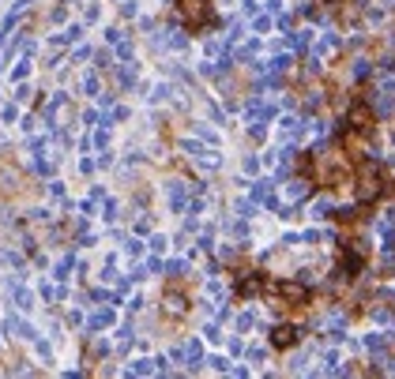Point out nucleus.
<instances>
[{"instance_id":"nucleus-17","label":"nucleus","mask_w":395,"mask_h":379,"mask_svg":"<svg viewBox=\"0 0 395 379\" xmlns=\"http://www.w3.org/2000/svg\"><path fill=\"white\" fill-rule=\"evenodd\" d=\"M95 60H98V68H102V72H105V68H109V64H113V57H109V49H98V57H95Z\"/></svg>"},{"instance_id":"nucleus-22","label":"nucleus","mask_w":395,"mask_h":379,"mask_svg":"<svg viewBox=\"0 0 395 379\" xmlns=\"http://www.w3.org/2000/svg\"><path fill=\"white\" fill-rule=\"evenodd\" d=\"M49 195H53V199H64V188H60V180H53V184H49Z\"/></svg>"},{"instance_id":"nucleus-11","label":"nucleus","mask_w":395,"mask_h":379,"mask_svg":"<svg viewBox=\"0 0 395 379\" xmlns=\"http://www.w3.org/2000/svg\"><path fill=\"white\" fill-rule=\"evenodd\" d=\"M109 323H113V312H109V308H102V312L91 315V330H102V327H109Z\"/></svg>"},{"instance_id":"nucleus-13","label":"nucleus","mask_w":395,"mask_h":379,"mask_svg":"<svg viewBox=\"0 0 395 379\" xmlns=\"http://www.w3.org/2000/svg\"><path fill=\"white\" fill-rule=\"evenodd\" d=\"M117 79H120V86H132V83H136V64H132V68H120Z\"/></svg>"},{"instance_id":"nucleus-16","label":"nucleus","mask_w":395,"mask_h":379,"mask_svg":"<svg viewBox=\"0 0 395 379\" xmlns=\"http://www.w3.org/2000/svg\"><path fill=\"white\" fill-rule=\"evenodd\" d=\"M68 270H72V255H64V259L57 263V278H68Z\"/></svg>"},{"instance_id":"nucleus-29","label":"nucleus","mask_w":395,"mask_h":379,"mask_svg":"<svg viewBox=\"0 0 395 379\" xmlns=\"http://www.w3.org/2000/svg\"><path fill=\"white\" fill-rule=\"evenodd\" d=\"M331 4H339V0H331Z\"/></svg>"},{"instance_id":"nucleus-25","label":"nucleus","mask_w":395,"mask_h":379,"mask_svg":"<svg viewBox=\"0 0 395 379\" xmlns=\"http://www.w3.org/2000/svg\"><path fill=\"white\" fill-rule=\"evenodd\" d=\"M226 364H230L226 357H211V368H215V372H226Z\"/></svg>"},{"instance_id":"nucleus-9","label":"nucleus","mask_w":395,"mask_h":379,"mask_svg":"<svg viewBox=\"0 0 395 379\" xmlns=\"http://www.w3.org/2000/svg\"><path fill=\"white\" fill-rule=\"evenodd\" d=\"M252 199H256V203H267V207H275V192H271V180H256V184H252Z\"/></svg>"},{"instance_id":"nucleus-26","label":"nucleus","mask_w":395,"mask_h":379,"mask_svg":"<svg viewBox=\"0 0 395 379\" xmlns=\"http://www.w3.org/2000/svg\"><path fill=\"white\" fill-rule=\"evenodd\" d=\"M91 297H95V301H98V304H105V301H113V293H105V289H95V293H91Z\"/></svg>"},{"instance_id":"nucleus-14","label":"nucleus","mask_w":395,"mask_h":379,"mask_svg":"<svg viewBox=\"0 0 395 379\" xmlns=\"http://www.w3.org/2000/svg\"><path fill=\"white\" fill-rule=\"evenodd\" d=\"M26 76H30V60H19V64H15V72H11V79H26Z\"/></svg>"},{"instance_id":"nucleus-19","label":"nucleus","mask_w":395,"mask_h":379,"mask_svg":"<svg viewBox=\"0 0 395 379\" xmlns=\"http://www.w3.org/2000/svg\"><path fill=\"white\" fill-rule=\"evenodd\" d=\"M15 120H19V109L15 105H4V124H15Z\"/></svg>"},{"instance_id":"nucleus-27","label":"nucleus","mask_w":395,"mask_h":379,"mask_svg":"<svg viewBox=\"0 0 395 379\" xmlns=\"http://www.w3.org/2000/svg\"><path fill=\"white\" fill-rule=\"evenodd\" d=\"M388 8H395V0H388Z\"/></svg>"},{"instance_id":"nucleus-18","label":"nucleus","mask_w":395,"mask_h":379,"mask_svg":"<svg viewBox=\"0 0 395 379\" xmlns=\"http://www.w3.org/2000/svg\"><path fill=\"white\" fill-rule=\"evenodd\" d=\"M83 23H98V4H87V11H83Z\"/></svg>"},{"instance_id":"nucleus-8","label":"nucleus","mask_w":395,"mask_h":379,"mask_svg":"<svg viewBox=\"0 0 395 379\" xmlns=\"http://www.w3.org/2000/svg\"><path fill=\"white\" fill-rule=\"evenodd\" d=\"M189 192H192V184H185V180H170V207H173V211H185Z\"/></svg>"},{"instance_id":"nucleus-12","label":"nucleus","mask_w":395,"mask_h":379,"mask_svg":"<svg viewBox=\"0 0 395 379\" xmlns=\"http://www.w3.org/2000/svg\"><path fill=\"white\" fill-rule=\"evenodd\" d=\"M199 357H203V346H199V342H189V346H185V361L199 364Z\"/></svg>"},{"instance_id":"nucleus-2","label":"nucleus","mask_w":395,"mask_h":379,"mask_svg":"<svg viewBox=\"0 0 395 379\" xmlns=\"http://www.w3.org/2000/svg\"><path fill=\"white\" fill-rule=\"evenodd\" d=\"M271 293L279 297V301L283 304H290V308H305V304H309V286H305V282H271Z\"/></svg>"},{"instance_id":"nucleus-5","label":"nucleus","mask_w":395,"mask_h":379,"mask_svg":"<svg viewBox=\"0 0 395 379\" xmlns=\"http://www.w3.org/2000/svg\"><path fill=\"white\" fill-rule=\"evenodd\" d=\"M189 312V297L185 293H177V282L170 286V293L162 297V315L166 319H181V315Z\"/></svg>"},{"instance_id":"nucleus-23","label":"nucleus","mask_w":395,"mask_h":379,"mask_svg":"<svg viewBox=\"0 0 395 379\" xmlns=\"http://www.w3.org/2000/svg\"><path fill=\"white\" fill-rule=\"evenodd\" d=\"M38 357H42V361L49 364V361H53V349H49V346H42V342H38Z\"/></svg>"},{"instance_id":"nucleus-15","label":"nucleus","mask_w":395,"mask_h":379,"mask_svg":"<svg viewBox=\"0 0 395 379\" xmlns=\"http://www.w3.org/2000/svg\"><path fill=\"white\" fill-rule=\"evenodd\" d=\"M64 15H68V4H57V8L49 11V23H64Z\"/></svg>"},{"instance_id":"nucleus-10","label":"nucleus","mask_w":395,"mask_h":379,"mask_svg":"<svg viewBox=\"0 0 395 379\" xmlns=\"http://www.w3.org/2000/svg\"><path fill=\"white\" fill-rule=\"evenodd\" d=\"M79 38H83V26H68L64 34L53 38V45H72V42H79Z\"/></svg>"},{"instance_id":"nucleus-7","label":"nucleus","mask_w":395,"mask_h":379,"mask_svg":"<svg viewBox=\"0 0 395 379\" xmlns=\"http://www.w3.org/2000/svg\"><path fill=\"white\" fill-rule=\"evenodd\" d=\"M312 184H316V180H312V177H305V173H301V177H294V180H290V188H286V195H290L294 203H297V199H309V195H312Z\"/></svg>"},{"instance_id":"nucleus-24","label":"nucleus","mask_w":395,"mask_h":379,"mask_svg":"<svg viewBox=\"0 0 395 379\" xmlns=\"http://www.w3.org/2000/svg\"><path fill=\"white\" fill-rule=\"evenodd\" d=\"M124 252H128V255H139V252H143V244H139V240H128V244H124Z\"/></svg>"},{"instance_id":"nucleus-21","label":"nucleus","mask_w":395,"mask_h":379,"mask_svg":"<svg viewBox=\"0 0 395 379\" xmlns=\"http://www.w3.org/2000/svg\"><path fill=\"white\" fill-rule=\"evenodd\" d=\"M95 143H98V147L109 143V128H98V132H95Z\"/></svg>"},{"instance_id":"nucleus-6","label":"nucleus","mask_w":395,"mask_h":379,"mask_svg":"<svg viewBox=\"0 0 395 379\" xmlns=\"http://www.w3.org/2000/svg\"><path fill=\"white\" fill-rule=\"evenodd\" d=\"M8 293H11V301H15L19 312H30V308H34V293L23 289V282H19V278H8Z\"/></svg>"},{"instance_id":"nucleus-28","label":"nucleus","mask_w":395,"mask_h":379,"mask_svg":"<svg viewBox=\"0 0 395 379\" xmlns=\"http://www.w3.org/2000/svg\"><path fill=\"white\" fill-rule=\"evenodd\" d=\"M60 4H68V0H60Z\"/></svg>"},{"instance_id":"nucleus-20","label":"nucleus","mask_w":395,"mask_h":379,"mask_svg":"<svg viewBox=\"0 0 395 379\" xmlns=\"http://www.w3.org/2000/svg\"><path fill=\"white\" fill-rule=\"evenodd\" d=\"M83 90H87V94H95V98H98V79H95V76H87V79H83Z\"/></svg>"},{"instance_id":"nucleus-4","label":"nucleus","mask_w":395,"mask_h":379,"mask_svg":"<svg viewBox=\"0 0 395 379\" xmlns=\"http://www.w3.org/2000/svg\"><path fill=\"white\" fill-rule=\"evenodd\" d=\"M297 342H301V327H294V323L271 327V349H294Z\"/></svg>"},{"instance_id":"nucleus-1","label":"nucleus","mask_w":395,"mask_h":379,"mask_svg":"<svg viewBox=\"0 0 395 379\" xmlns=\"http://www.w3.org/2000/svg\"><path fill=\"white\" fill-rule=\"evenodd\" d=\"M177 15L189 30H211L215 15H211V0H177Z\"/></svg>"},{"instance_id":"nucleus-3","label":"nucleus","mask_w":395,"mask_h":379,"mask_svg":"<svg viewBox=\"0 0 395 379\" xmlns=\"http://www.w3.org/2000/svg\"><path fill=\"white\" fill-rule=\"evenodd\" d=\"M346 124L358 128V132H365V135H373L377 132V109H373L369 101H354L350 113H346Z\"/></svg>"}]
</instances>
